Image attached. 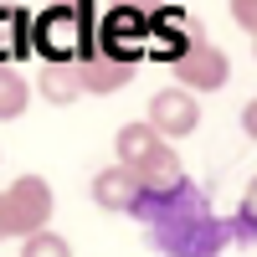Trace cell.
Segmentation results:
<instances>
[{"label":"cell","mask_w":257,"mask_h":257,"mask_svg":"<svg viewBox=\"0 0 257 257\" xmlns=\"http://www.w3.org/2000/svg\"><path fill=\"white\" fill-rule=\"evenodd\" d=\"M134 216H144L149 226V242L165 247V252H180V257H201V252H216L221 247V226L211 221V206L185 175L175 185H160V190H139L134 196Z\"/></svg>","instance_id":"obj_1"},{"label":"cell","mask_w":257,"mask_h":257,"mask_svg":"<svg viewBox=\"0 0 257 257\" xmlns=\"http://www.w3.org/2000/svg\"><path fill=\"white\" fill-rule=\"evenodd\" d=\"M160 144H165V139L155 134V128H149V118H144V123H123L118 134H113V149H118V165H128V170H134L139 160H149V155H155Z\"/></svg>","instance_id":"obj_10"},{"label":"cell","mask_w":257,"mask_h":257,"mask_svg":"<svg viewBox=\"0 0 257 257\" xmlns=\"http://www.w3.org/2000/svg\"><path fill=\"white\" fill-rule=\"evenodd\" d=\"M134 196H139V180H134V170L128 165H108V170H98L93 175V201L103 206V211H128L134 206Z\"/></svg>","instance_id":"obj_7"},{"label":"cell","mask_w":257,"mask_h":257,"mask_svg":"<svg viewBox=\"0 0 257 257\" xmlns=\"http://www.w3.org/2000/svg\"><path fill=\"white\" fill-rule=\"evenodd\" d=\"M0 237H6V201H0Z\"/></svg>","instance_id":"obj_16"},{"label":"cell","mask_w":257,"mask_h":257,"mask_svg":"<svg viewBox=\"0 0 257 257\" xmlns=\"http://www.w3.org/2000/svg\"><path fill=\"white\" fill-rule=\"evenodd\" d=\"M0 201H6V237H26L52 221V185L41 175H16L11 190H0Z\"/></svg>","instance_id":"obj_3"},{"label":"cell","mask_w":257,"mask_h":257,"mask_svg":"<svg viewBox=\"0 0 257 257\" xmlns=\"http://www.w3.org/2000/svg\"><path fill=\"white\" fill-rule=\"evenodd\" d=\"M231 21L242 31H257V0H231Z\"/></svg>","instance_id":"obj_14"},{"label":"cell","mask_w":257,"mask_h":257,"mask_svg":"<svg viewBox=\"0 0 257 257\" xmlns=\"http://www.w3.org/2000/svg\"><path fill=\"white\" fill-rule=\"evenodd\" d=\"M82 26H88V16H77V6L62 0L36 21V47L47 52V62H72L82 52Z\"/></svg>","instance_id":"obj_4"},{"label":"cell","mask_w":257,"mask_h":257,"mask_svg":"<svg viewBox=\"0 0 257 257\" xmlns=\"http://www.w3.org/2000/svg\"><path fill=\"white\" fill-rule=\"evenodd\" d=\"M170 67H175V82L190 88V93H216V88H226V77H231L226 52L216 47V41H206L201 26L190 31V41H185L175 57H170Z\"/></svg>","instance_id":"obj_2"},{"label":"cell","mask_w":257,"mask_h":257,"mask_svg":"<svg viewBox=\"0 0 257 257\" xmlns=\"http://www.w3.org/2000/svg\"><path fill=\"white\" fill-rule=\"evenodd\" d=\"M180 175H185V170H180V155H175L170 144H160L149 160H139V165H134V180H139V190H160V185H175Z\"/></svg>","instance_id":"obj_11"},{"label":"cell","mask_w":257,"mask_h":257,"mask_svg":"<svg viewBox=\"0 0 257 257\" xmlns=\"http://www.w3.org/2000/svg\"><path fill=\"white\" fill-rule=\"evenodd\" d=\"M196 123H201V103L190 88H160L149 98V128L160 139H185L196 134Z\"/></svg>","instance_id":"obj_5"},{"label":"cell","mask_w":257,"mask_h":257,"mask_svg":"<svg viewBox=\"0 0 257 257\" xmlns=\"http://www.w3.org/2000/svg\"><path fill=\"white\" fill-rule=\"evenodd\" d=\"M144 21H149V16H139V11H123V6H113V11H108V21H103L98 52H103V57H113V62H139L144 41H149Z\"/></svg>","instance_id":"obj_6"},{"label":"cell","mask_w":257,"mask_h":257,"mask_svg":"<svg viewBox=\"0 0 257 257\" xmlns=\"http://www.w3.org/2000/svg\"><path fill=\"white\" fill-rule=\"evenodd\" d=\"M123 11H139V16H155L160 11V0H118Z\"/></svg>","instance_id":"obj_15"},{"label":"cell","mask_w":257,"mask_h":257,"mask_svg":"<svg viewBox=\"0 0 257 257\" xmlns=\"http://www.w3.org/2000/svg\"><path fill=\"white\" fill-rule=\"evenodd\" d=\"M31 103V82L21 77L11 62H0V118H21Z\"/></svg>","instance_id":"obj_12"},{"label":"cell","mask_w":257,"mask_h":257,"mask_svg":"<svg viewBox=\"0 0 257 257\" xmlns=\"http://www.w3.org/2000/svg\"><path fill=\"white\" fill-rule=\"evenodd\" d=\"M41 98L67 108V103L82 98V77H77V62H47L41 67Z\"/></svg>","instance_id":"obj_9"},{"label":"cell","mask_w":257,"mask_h":257,"mask_svg":"<svg viewBox=\"0 0 257 257\" xmlns=\"http://www.w3.org/2000/svg\"><path fill=\"white\" fill-rule=\"evenodd\" d=\"M77 77H82V93H113V88H123L134 77V62H113L103 52H88L77 62Z\"/></svg>","instance_id":"obj_8"},{"label":"cell","mask_w":257,"mask_h":257,"mask_svg":"<svg viewBox=\"0 0 257 257\" xmlns=\"http://www.w3.org/2000/svg\"><path fill=\"white\" fill-rule=\"evenodd\" d=\"M26 257H67V242L57 237V231H47V226H36V231H26Z\"/></svg>","instance_id":"obj_13"}]
</instances>
